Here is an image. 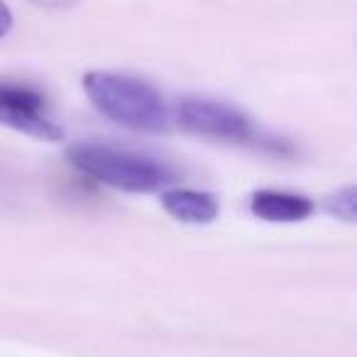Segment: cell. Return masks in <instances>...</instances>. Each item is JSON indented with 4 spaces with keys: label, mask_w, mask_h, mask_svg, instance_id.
<instances>
[{
    "label": "cell",
    "mask_w": 357,
    "mask_h": 357,
    "mask_svg": "<svg viewBox=\"0 0 357 357\" xmlns=\"http://www.w3.org/2000/svg\"><path fill=\"white\" fill-rule=\"evenodd\" d=\"M172 125L194 137L228 144H250L257 139V128L240 108L206 96H186L172 105Z\"/></svg>",
    "instance_id": "3957f363"
},
{
    "label": "cell",
    "mask_w": 357,
    "mask_h": 357,
    "mask_svg": "<svg viewBox=\"0 0 357 357\" xmlns=\"http://www.w3.org/2000/svg\"><path fill=\"white\" fill-rule=\"evenodd\" d=\"M98 113L135 132L162 135L172 128V105L147 79L110 69H96L81 79Z\"/></svg>",
    "instance_id": "6da1fadb"
},
{
    "label": "cell",
    "mask_w": 357,
    "mask_h": 357,
    "mask_svg": "<svg viewBox=\"0 0 357 357\" xmlns=\"http://www.w3.org/2000/svg\"><path fill=\"white\" fill-rule=\"evenodd\" d=\"M323 208L328 215L337 220H345V223H355L357 220V189L355 186H345V189L333 191L331 196H326L323 201Z\"/></svg>",
    "instance_id": "52a82bcc"
},
{
    "label": "cell",
    "mask_w": 357,
    "mask_h": 357,
    "mask_svg": "<svg viewBox=\"0 0 357 357\" xmlns=\"http://www.w3.org/2000/svg\"><path fill=\"white\" fill-rule=\"evenodd\" d=\"M250 211L264 223H301L313 213V201L291 191L262 189L250 196Z\"/></svg>",
    "instance_id": "5b68a950"
},
{
    "label": "cell",
    "mask_w": 357,
    "mask_h": 357,
    "mask_svg": "<svg viewBox=\"0 0 357 357\" xmlns=\"http://www.w3.org/2000/svg\"><path fill=\"white\" fill-rule=\"evenodd\" d=\"M162 206L174 220L191 225L213 223L220 213V204L213 194L199 189H164Z\"/></svg>",
    "instance_id": "8992f818"
},
{
    "label": "cell",
    "mask_w": 357,
    "mask_h": 357,
    "mask_svg": "<svg viewBox=\"0 0 357 357\" xmlns=\"http://www.w3.org/2000/svg\"><path fill=\"white\" fill-rule=\"evenodd\" d=\"M69 162L84 176L125 194H154L174 181L169 164L118 144L76 142L69 147Z\"/></svg>",
    "instance_id": "7a4b0ae2"
},
{
    "label": "cell",
    "mask_w": 357,
    "mask_h": 357,
    "mask_svg": "<svg viewBox=\"0 0 357 357\" xmlns=\"http://www.w3.org/2000/svg\"><path fill=\"white\" fill-rule=\"evenodd\" d=\"M30 3L37 8H47V10H69V8H76L84 0H30Z\"/></svg>",
    "instance_id": "ba28073f"
},
{
    "label": "cell",
    "mask_w": 357,
    "mask_h": 357,
    "mask_svg": "<svg viewBox=\"0 0 357 357\" xmlns=\"http://www.w3.org/2000/svg\"><path fill=\"white\" fill-rule=\"evenodd\" d=\"M0 125L42 142L64 139V128L47 113L45 98L27 86L0 84Z\"/></svg>",
    "instance_id": "277c9868"
},
{
    "label": "cell",
    "mask_w": 357,
    "mask_h": 357,
    "mask_svg": "<svg viewBox=\"0 0 357 357\" xmlns=\"http://www.w3.org/2000/svg\"><path fill=\"white\" fill-rule=\"evenodd\" d=\"M13 25H15V17H13L10 8H8L6 3H3V0H0V40L10 35Z\"/></svg>",
    "instance_id": "9c48e42d"
}]
</instances>
